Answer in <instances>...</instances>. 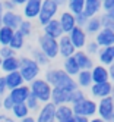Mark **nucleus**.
I'll return each mask as SVG.
<instances>
[{
    "mask_svg": "<svg viewBox=\"0 0 114 122\" xmlns=\"http://www.w3.org/2000/svg\"><path fill=\"white\" fill-rule=\"evenodd\" d=\"M44 80H46L53 88H64V90H69V91L78 90L75 78L69 76L61 68H48L46 71V74H44Z\"/></svg>",
    "mask_w": 114,
    "mask_h": 122,
    "instance_id": "obj_1",
    "label": "nucleus"
},
{
    "mask_svg": "<svg viewBox=\"0 0 114 122\" xmlns=\"http://www.w3.org/2000/svg\"><path fill=\"white\" fill-rule=\"evenodd\" d=\"M19 74L23 78L25 84H29L34 80L40 78L41 75V68L34 62L29 56H19Z\"/></svg>",
    "mask_w": 114,
    "mask_h": 122,
    "instance_id": "obj_2",
    "label": "nucleus"
},
{
    "mask_svg": "<svg viewBox=\"0 0 114 122\" xmlns=\"http://www.w3.org/2000/svg\"><path fill=\"white\" fill-rule=\"evenodd\" d=\"M28 85H29V93H31L41 104L50 102L53 87H51L46 80H44V78H37V80H34V81L29 82Z\"/></svg>",
    "mask_w": 114,
    "mask_h": 122,
    "instance_id": "obj_3",
    "label": "nucleus"
},
{
    "mask_svg": "<svg viewBox=\"0 0 114 122\" xmlns=\"http://www.w3.org/2000/svg\"><path fill=\"white\" fill-rule=\"evenodd\" d=\"M60 13V7L53 2V0H42V5H41V10L38 13V24L41 27H44L46 24H48L50 21L56 19Z\"/></svg>",
    "mask_w": 114,
    "mask_h": 122,
    "instance_id": "obj_4",
    "label": "nucleus"
},
{
    "mask_svg": "<svg viewBox=\"0 0 114 122\" xmlns=\"http://www.w3.org/2000/svg\"><path fill=\"white\" fill-rule=\"evenodd\" d=\"M72 110H73V115L85 116L88 119H91V118L96 116V102L86 96V97L83 100H81L79 103L72 104Z\"/></svg>",
    "mask_w": 114,
    "mask_h": 122,
    "instance_id": "obj_5",
    "label": "nucleus"
},
{
    "mask_svg": "<svg viewBox=\"0 0 114 122\" xmlns=\"http://www.w3.org/2000/svg\"><path fill=\"white\" fill-rule=\"evenodd\" d=\"M37 43H38V49L50 60L59 57V43H57V40L51 38V37H47V36H44V34H40Z\"/></svg>",
    "mask_w": 114,
    "mask_h": 122,
    "instance_id": "obj_6",
    "label": "nucleus"
},
{
    "mask_svg": "<svg viewBox=\"0 0 114 122\" xmlns=\"http://www.w3.org/2000/svg\"><path fill=\"white\" fill-rule=\"evenodd\" d=\"M114 112V100L111 97H105L96 102V116L105 122H111Z\"/></svg>",
    "mask_w": 114,
    "mask_h": 122,
    "instance_id": "obj_7",
    "label": "nucleus"
},
{
    "mask_svg": "<svg viewBox=\"0 0 114 122\" xmlns=\"http://www.w3.org/2000/svg\"><path fill=\"white\" fill-rule=\"evenodd\" d=\"M111 88H113V82L111 81L100 82V84H92L89 87L91 99L101 100V99H105V97H110V96H111Z\"/></svg>",
    "mask_w": 114,
    "mask_h": 122,
    "instance_id": "obj_8",
    "label": "nucleus"
},
{
    "mask_svg": "<svg viewBox=\"0 0 114 122\" xmlns=\"http://www.w3.org/2000/svg\"><path fill=\"white\" fill-rule=\"evenodd\" d=\"M37 122H56V106L51 102L41 104L40 110L35 113Z\"/></svg>",
    "mask_w": 114,
    "mask_h": 122,
    "instance_id": "obj_9",
    "label": "nucleus"
},
{
    "mask_svg": "<svg viewBox=\"0 0 114 122\" xmlns=\"http://www.w3.org/2000/svg\"><path fill=\"white\" fill-rule=\"evenodd\" d=\"M41 5L42 0H28L23 6H22V18L28 19V21H34L38 18V13L41 10Z\"/></svg>",
    "mask_w": 114,
    "mask_h": 122,
    "instance_id": "obj_10",
    "label": "nucleus"
},
{
    "mask_svg": "<svg viewBox=\"0 0 114 122\" xmlns=\"http://www.w3.org/2000/svg\"><path fill=\"white\" fill-rule=\"evenodd\" d=\"M67 36H69L70 41H72V44H73V47L76 50H83V47L86 46V43H88V36H86V32H85L83 28L75 27Z\"/></svg>",
    "mask_w": 114,
    "mask_h": 122,
    "instance_id": "obj_11",
    "label": "nucleus"
},
{
    "mask_svg": "<svg viewBox=\"0 0 114 122\" xmlns=\"http://www.w3.org/2000/svg\"><path fill=\"white\" fill-rule=\"evenodd\" d=\"M29 85L28 84H23L21 87H18V88H13L10 91H7V96L9 99L12 100L13 104H19V103H25L26 99L29 97Z\"/></svg>",
    "mask_w": 114,
    "mask_h": 122,
    "instance_id": "obj_12",
    "label": "nucleus"
},
{
    "mask_svg": "<svg viewBox=\"0 0 114 122\" xmlns=\"http://www.w3.org/2000/svg\"><path fill=\"white\" fill-rule=\"evenodd\" d=\"M23 21L22 15L18 12V10H10V12H5L3 13V19H2V25L3 27H7L13 31H16L19 28L21 22Z\"/></svg>",
    "mask_w": 114,
    "mask_h": 122,
    "instance_id": "obj_13",
    "label": "nucleus"
},
{
    "mask_svg": "<svg viewBox=\"0 0 114 122\" xmlns=\"http://www.w3.org/2000/svg\"><path fill=\"white\" fill-rule=\"evenodd\" d=\"M57 21L60 24V27L61 30H63V34H67L72 31L75 27H76V21H75V15L73 13H70L69 10H63V12H60L59 16H57Z\"/></svg>",
    "mask_w": 114,
    "mask_h": 122,
    "instance_id": "obj_14",
    "label": "nucleus"
},
{
    "mask_svg": "<svg viewBox=\"0 0 114 122\" xmlns=\"http://www.w3.org/2000/svg\"><path fill=\"white\" fill-rule=\"evenodd\" d=\"M70 97H72V91L64 90V88H53L51 90V99H50V102L54 104V106L70 104Z\"/></svg>",
    "mask_w": 114,
    "mask_h": 122,
    "instance_id": "obj_15",
    "label": "nucleus"
},
{
    "mask_svg": "<svg viewBox=\"0 0 114 122\" xmlns=\"http://www.w3.org/2000/svg\"><path fill=\"white\" fill-rule=\"evenodd\" d=\"M73 57H75V60H76V63H78L81 71H91V69L95 66L94 57L89 56L88 53H85V50H76Z\"/></svg>",
    "mask_w": 114,
    "mask_h": 122,
    "instance_id": "obj_16",
    "label": "nucleus"
},
{
    "mask_svg": "<svg viewBox=\"0 0 114 122\" xmlns=\"http://www.w3.org/2000/svg\"><path fill=\"white\" fill-rule=\"evenodd\" d=\"M57 43H59V56H61L63 59L72 57L76 53V49L73 47V44H72V41H70L69 36H66V34H64V36H61L57 40Z\"/></svg>",
    "mask_w": 114,
    "mask_h": 122,
    "instance_id": "obj_17",
    "label": "nucleus"
},
{
    "mask_svg": "<svg viewBox=\"0 0 114 122\" xmlns=\"http://www.w3.org/2000/svg\"><path fill=\"white\" fill-rule=\"evenodd\" d=\"M94 37H95L94 41L100 46V49L108 47V46H113L114 44V31H111V30L102 28L98 34H95Z\"/></svg>",
    "mask_w": 114,
    "mask_h": 122,
    "instance_id": "obj_18",
    "label": "nucleus"
},
{
    "mask_svg": "<svg viewBox=\"0 0 114 122\" xmlns=\"http://www.w3.org/2000/svg\"><path fill=\"white\" fill-rule=\"evenodd\" d=\"M91 78H92V84H100V82H107L110 81V75H108V68L104 65H95L91 69Z\"/></svg>",
    "mask_w": 114,
    "mask_h": 122,
    "instance_id": "obj_19",
    "label": "nucleus"
},
{
    "mask_svg": "<svg viewBox=\"0 0 114 122\" xmlns=\"http://www.w3.org/2000/svg\"><path fill=\"white\" fill-rule=\"evenodd\" d=\"M42 34H44V36H47V37L54 38V40H59L61 36H64V34H63V30H61L60 24H59V21H57V18L44 25V27H42Z\"/></svg>",
    "mask_w": 114,
    "mask_h": 122,
    "instance_id": "obj_20",
    "label": "nucleus"
},
{
    "mask_svg": "<svg viewBox=\"0 0 114 122\" xmlns=\"http://www.w3.org/2000/svg\"><path fill=\"white\" fill-rule=\"evenodd\" d=\"M96 57H98V63L100 65H104V66H107V68L110 65H113L114 63V44L108 46V47L100 49Z\"/></svg>",
    "mask_w": 114,
    "mask_h": 122,
    "instance_id": "obj_21",
    "label": "nucleus"
},
{
    "mask_svg": "<svg viewBox=\"0 0 114 122\" xmlns=\"http://www.w3.org/2000/svg\"><path fill=\"white\" fill-rule=\"evenodd\" d=\"M101 12H102V9H101V0H85L83 15L86 16V18L100 16Z\"/></svg>",
    "mask_w": 114,
    "mask_h": 122,
    "instance_id": "obj_22",
    "label": "nucleus"
},
{
    "mask_svg": "<svg viewBox=\"0 0 114 122\" xmlns=\"http://www.w3.org/2000/svg\"><path fill=\"white\" fill-rule=\"evenodd\" d=\"M5 76V82H6V88L7 91H10L13 88H18V87L23 85V78L21 76L19 71H15V72H10V74H6L3 75Z\"/></svg>",
    "mask_w": 114,
    "mask_h": 122,
    "instance_id": "obj_23",
    "label": "nucleus"
},
{
    "mask_svg": "<svg viewBox=\"0 0 114 122\" xmlns=\"http://www.w3.org/2000/svg\"><path fill=\"white\" fill-rule=\"evenodd\" d=\"M75 82L79 90H89V87L92 85L91 71H79V74L75 76Z\"/></svg>",
    "mask_w": 114,
    "mask_h": 122,
    "instance_id": "obj_24",
    "label": "nucleus"
},
{
    "mask_svg": "<svg viewBox=\"0 0 114 122\" xmlns=\"http://www.w3.org/2000/svg\"><path fill=\"white\" fill-rule=\"evenodd\" d=\"M73 118V110L70 104L56 106V122H69Z\"/></svg>",
    "mask_w": 114,
    "mask_h": 122,
    "instance_id": "obj_25",
    "label": "nucleus"
},
{
    "mask_svg": "<svg viewBox=\"0 0 114 122\" xmlns=\"http://www.w3.org/2000/svg\"><path fill=\"white\" fill-rule=\"evenodd\" d=\"M19 69V56H12L2 60V68H0V72H3V75L15 72Z\"/></svg>",
    "mask_w": 114,
    "mask_h": 122,
    "instance_id": "obj_26",
    "label": "nucleus"
},
{
    "mask_svg": "<svg viewBox=\"0 0 114 122\" xmlns=\"http://www.w3.org/2000/svg\"><path fill=\"white\" fill-rule=\"evenodd\" d=\"M86 36H95L102 30V24H101V18L100 16H94V18H89L86 22V25L83 27Z\"/></svg>",
    "mask_w": 114,
    "mask_h": 122,
    "instance_id": "obj_27",
    "label": "nucleus"
},
{
    "mask_svg": "<svg viewBox=\"0 0 114 122\" xmlns=\"http://www.w3.org/2000/svg\"><path fill=\"white\" fill-rule=\"evenodd\" d=\"M29 57L37 63L40 68H44V66H48L50 63V59L42 53V51L38 49V47H32L31 49V53H29Z\"/></svg>",
    "mask_w": 114,
    "mask_h": 122,
    "instance_id": "obj_28",
    "label": "nucleus"
},
{
    "mask_svg": "<svg viewBox=\"0 0 114 122\" xmlns=\"http://www.w3.org/2000/svg\"><path fill=\"white\" fill-rule=\"evenodd\" d=\"M29 115H31V113H29V110H28V107H26L25 103L13 104V107H12V110H10V116H12L16 122H19L21 119L29 116Z\"/></svg>",
    "mask_w": 114,
    "mask_h": 122,
    "instance_id": "obj_29",
    "label": "nucleus"
},
{
    "mask_svg": "<svg viewBox=\"0 0 114 122\" xmlns=\"http://www.w3.org/2000/svg\"><path fill=\"white\" fill-rule=\"evenodd\" d=\"M61 69H63V71H64L69 76H72V78H75V76L79 74V71H81L73 56H72V57H67V59H63V68H61Z\"/></svg>",
    "mask_w": 114,
    "mask_h": 122,
    "instance_id": "obj_30",
    "label": "nucleus"
},
{
    "mask_svg": "<svg viewBox=\"0 0 114 122\" xmlns=\"http://www.w3.org/2000/svg\"><path fill=\"white\" fill-rule=\"evenodd\" d=\"M25 44H26V38L22 36L21 32L15 31V34H13V37H12V40H10V44H9V47L18 53V51H21V50L25 47Z\"/></svg>",
    "mask_w": 114,
    "mask_h": 122,
    "instance_id": "obj_31",
    "label": "nucleus"
},
{
    "mask_svg": "<svg viewBox=\"0 0 114 122\" xmlns=\"http://www.w3.org/2000/svg\"><path fill=\"white\" fill-rule=\"evenodd\" d=\"M67 10L73 15H79L83 12V6H85V0H67L66 2Z\"/></svg>",
    "mask_w": 114,
    "mask_h": 122,
    "instance_id": "obj_32",
    "label": "nucleus"
},
{
    "mask_svg": "<svg viewBox=\"0 0 114 122\" xmlns=\"http://www.w3.org/2000/svg\"><path fill=\"white\" fill-rule=\"evenodd\" d=\"M13 34H15L13 30L7 28V27H3V25H2V27H0V47L10 44V40L13 37Z\"/></svg>",
    "mask_w": 114,
    "mask_h": 122,
    "instance_id": "obj_33",
    "label": "nucleus"
},
{
    "mask_svg": "<svg viewBox=\"0 0 114 122\" xmlns=\"http://www.w3.org/2000/svg\"><path fill=\"white\" fill-rule=\"evenodd\" d=\"M16 31H18V32H21L25 38L31 37V36H32V32H34V24H32V21L23 19V21L21 22V25H19V28H18Z\"/></svg>",
    "mask_w": 114,
    "mask_h": 122,
    "instance_id": "obj_34",
    "label": "nucleus"
},
{
    "mask_svg": "<svg viewBox=\"0 0 114 122\" xmlns=\"http://www.w3.org/2000/svg\"><path fill=\"white\" fill-rule=\"evenodd\" d=\"M25 104H26V107H28L29 113H37V112L40 110V107H41V103H40L37 99H35L32 94H29V97L26 99Z\"/></svg>",
    "mask_w": 114,
    "mask_h": 122,
    "instance_id": "obj_35",
    "label": "nucleus"
},
{
    "mask_svg": "<svg viewBox=\"0 0 114 122\" xmlns=\"http://www.w3.org/2000/svg\"><path fill=\"white\" fill-rule=\"evenodd\" d=\"M83 50H85V53H88L89 56H96L98 51H100V46L96 44L94 40H91V41L86 43V46L83 47Z\"/></svg>",
    "mask_w": 114,
    "mask_h": 122,
    "instance_id": "obj_36",
    "label": "nucleus"
},
{
    "mask_svg": "<svg viewBox=\"0 0 114 122\" xmlns=\"http://www.w3.org/2000/svg\"><path fill=\"white\" fill-rule=\"evenodd\" d=\"M86 97V93L83 91V90H75V91H72V97H70V106L72 104H76V103H79L81 100H83Z\"/></svg>",
    "mask_w": 114,
    "mask_h": 122,
    "instance_id": "obj_37",
    "label": "nucleus"
},
{
    "mask_svg": "<svg viewBox=\"0 0 114 122\" xmlns=\"http://www.w3.org/2000/svg\"><path fill=\"white\" fill-rule=\"evenodd\" d=\"M100 18H101V24H102V28H107V30H111L114 31V19L110 18V16L107 13H102L100 15Z\"/></svg>",
    "mask_w": 114,
    "mask_h": 122,
    "instance_id": "obj_38",
    "label": "nucleus"
},
{
    "mask_svg": "<svg viewBox=\"0 0 114 122\" xmlns=\"http://www.w3.org/2000/svg\"><path fill=\"white\" fill-rule=\"evenodd\" d=\"M12 107H13V103H12L10 99H9V96H7V94L3 96V99H2V110H3L5 113H10Z\"/></svg>",
    "mask_w": 114,
    "mask_h": 122,
    "instance_id": "obj_39",
    "label": "nucleus"
},
{
    "mask_svg": "<svg viewBox=\"0 0 114 122\" xmlns=\"http://www.w3.org/2000/svg\"><path fill=\"white\" fill-rule=\"evenodd\" d=\"M12 56H16L15 50H12L9 46H2L0 47V57L2 59H7V57H12Z\"/></svg>",
    "mask_w": 114,
    "mask_h": 122,
    "instance_id": "obj_40",
    "label": "nucleus"
},
{
    "mask_svg": "<svg viewBox=\"0 0 114 122\" xmlns=\"http://www.w3.org/2000/svg\"><path fill=\"white\" fill-rule=\"evenodd\" d=\"M101 9L102 13H108L114 9V0H101Z\"/></svg>",
    "mask_w": 114,
    "mask_h": 122,
    "instance_id": "obj_41",
    "label": "nucleus"
},
{
    "mask_svg": "<svg viewBox=\"0 0 114 122\" xmlns=\"http://www.w3.org/2000/svg\"><path fill=\"white\" fill-rule=\"evenodd\" d=\"M88 19H89V18H86V16L83 15V12H82V13H79V15H75L76 27H81V28H83L85 25H86V22H88Z\"/></svg>",
    "mask_w": 114,
    "mask_h": 122,
    "instance_id": "obj_42",
    "label": "nucleus"
},
{
    "mask_svg": "<svg viewBox=\"0 0 114 122\" xmlns=\"http://www.w3.org/2000/svg\"><path fill=\"white\" fill-rule=\"evenodd\" d=\"M2 5H3L5 12H10V10H16L18 9V6L12 2V0H2Z\"/></svg>",
    "mask_w": 114,
    "mask_h": 122,
    "instance_id": "obj_43",
    "label": "nucleus"
},
{
    "mask_svg": "<svg viewBox=\"0 0 114 122\" xmlns=\"http://www.w3.org/2000/svg\"><path fill=\"white\" fill-rule=\"evenodd\" d=\"M7 94V88H6V82H5V76L3 74H0V96H6Z\"/></svg>",
    "mask_w": 114,
    "mask_h": 122,
    "instance_id": "obj_44",
    "label": "nucleus"
},
{
    "mask_svg": "<svg viewBox=\"0 0 114 122\" xmlns=\"http://www.w3.org/2000/svg\"><path fill=\"white\" fill-rule=\"evenodd\" d=\"M0 122H16L9 113H5V112H0Z\"/></svg>",
    "mask_w": 114,
    "mask_h": 122,
    "instance_id": "obj_45",
    "label": "nucleus"
},
{
    "mask_svg": "<svg viewBox=\"0 0 114 122\" xmlns=\"http://www.w3.org/2000/svg\"><path fill=\"white\" fill-rule=\"evenodd\" d=\"M72 122H89V119L85 118V116H79V115H73Z\"/></svg>",
    "mask_w": 114,
    "mask_h": 122,
    "instance_id": "obj_46",
    "label": "nucleus"
},
{
    "mask_svg": "<svg viewBox=\"0 0 114 122\" xmlns=\"http://www.w3.org/2000/svg\"><path fill=\"white\" fill-rule=\"evenodd\" d=\"M108 75H110V81L114 84V63L108 66Z\"/></svg>",
    "mask_w": 114,
    "mask_h": 122,
    "instance_id": "obj_47",
    "label": "nucleus"
},
{
    "mask_svg": "<svg viewBox=\"0 0 114 122\" xmlns=\"http://www.w3.org/2000/svg\"><path fill=\"white\" fill-rule=\"evenodd\" d=\"M19 122H37V121H35V116H34V115H29V116H26V118L21 119Z\"/></svg>",
    "mask_w": 114,
    "mask_h": 122,
    "instance_id": "obj_48",
    "label": "nucleus"
},
{
    "mask_svg": "<svg viewBox=\"0 0 114 122\" xmlns=\"http://www.w3.org/2000/svg\"><path fill=\"white\" fill-rule=\"evenodd\" d=\"M12 2H13V3H15L18 7H22V6H23L26 2H28V0H12Z\"/></svg>",
    "mask_w": 114,
    "mask_h": 122,
    "instance_id": "obj_49",
    "label": "nucleus"
},
{
    "mask_svg": "<svg viewBox=\"0 0 114 122\" xmlns=\"http://www.w3.org/2000/svg\"><path fill=\"white\" fill-rule=\"evenodd\" d=\"M53 2H54L59 7H61V6H66V2H67V0H53Z\"/></svg>",
    "mask_w": 114,
    "mask_h": 122,
    "instance_id": "obj_50",
    "label": "nucleus"
},
{
    "mask_svg": "<svg viewBox=\"0 0 114 122\" xmlns=\"http://www.w3.org/2000/svg\"><path fill=\"white\" fill-rule=\"evenodd\" d=\"M3 13H5V9H3V5H2V0H0V27H2V19H3Z\"/></svg>",
    "mask_w": 114,
    "mask_h": 122,
    "instance_id": "obj_51",
    "label": "nucleus"
},
{
    "mask_svg": "<svg viewBox=\"0 0 114 122\" xmlns=\"http://www.w3.org/2000/svg\"><path fill=\"white\" fill-rule=\"evenodd\" d=\"M89 122H105V121L100 119L98 116H94V118H91V119H89Z\"/></svg>",
    "mask_w": 114,
    "mask_h": 122,
    "instance_id": "obj_52",
    "label": "nucleus"
},
{
    "mask_svg": "<svg viewBox=\"0 0 114 122\" xmlns=\"http://www.w3.org/2000/svg\"><path fill=\"white\" fill-rule=\"evenodd\" d=\"M107 15L110 16V18H113V19H114V9H113V10H110V12H108Z\"/></svg>",
    "mask_w": 114,
    "mask_h": 122,
    "instance_id": "obj_53",
    "label": "nucleus"
},
{
    "mask_svg": "<svg viewBox=\"0 0 114 122\" xmlns=\"http://www.w3.org/2000/svg\"><path fill=\"white\" fill-rule=\"evenodd\" d=\"M110 97L114 100V84H113V88H111V96H110Z\"/></svg>",
    "mask_w": 114,
    "mask_h": 122,
    "instance_id": "obj_54",
    "label": "nucleus"
},
{
    "mask_svg": "<svg viewBox=\"0 0 114 122\" xmlns=\"http://www.w3.org/2000/svg\"><path fill=\"white\" fill-rule=\"evenodd\" d=\"M2 99H3V97L0 96V112H2Z\"/></svg>",
    "mask_w": 114,
    "mask_h": 122,
    "instance_id": "obj_55",
    "label": "nucleus"
},
{
    "mask_svg": "<svg viewBox=\"0 0 114 122\" xmlns=\"http://www.w3.org/2000/svg\"><path fill=\"white\" fill-rule=\"evenodd\" d=\"M2 60H3V59H2V57H0V68H2Z\"/></svg>",
    "mask_w": 114,
    "mask_h": 122,
    "instance_id": "obj_56",
    "label": "nucleus"
},
{
    "mask_svg": "<svg viewBox=\"0 0 114 122\" xmlns=\"http://www.w3.org/2000/svg\"><path fill=\"white\" fill-rule=\"evenodd\" d=\"M111 122H114V112H113V119H111Z\"/></svg>",
    "mask_w": 114,
    "mask_h": 122,
    "instance_id": "obj_57",
    "label": "nucleus"
},
{
    "mask_svg": "<svg viewBox=\"0 0 114 122\" xmlns=\"http://www.w3.org/2000/svg\"><path fill=\"white\" fill-rule=\"evenodd\" d=\"M72 119H73V118H72ZM69 122H72V121H69Z\"/></svg>",
    "mask_w": 114,
    "mask_h": 122,
    "instance_id": "obj_58",
    "label": "nucleus"
}]
</instances>
